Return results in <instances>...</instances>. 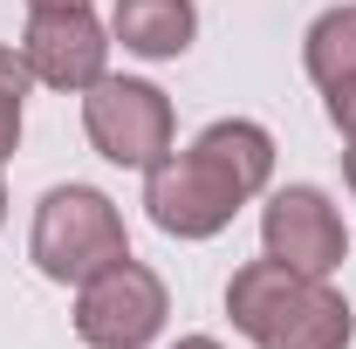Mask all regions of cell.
Listing matches in <instances>:
<instances>
[{
    "label": "cell",
    "mask_w": 356,
    "mask_h": 349,
    "mask_svg": "<svg viewBox=\"0 0 356 349\" xmlns=\"http://www.w3.org/2000/svg\"><path fill=\"white\" fill-rule=\"evenodd\" d=\"M343 185H350V199H356V144L343 151Z\"/></svg>",
    "instance_id": "obj_13"
},
{
    "label": "cell",
    "mask_w": 356,
    "mask_h": 349,
    "mask_svg": "<svg viewBox=\"0 0 356 349\" xmlns=\"http://www.w3.org/2000/svg\"><path fill=\"white\" fill-rule=\"evenodd\" d=\"M83 131L96 144V158L124 165V172H151L158 158H172V96L144 76H103L83 89Z\"/></svg>",
    "instance_id": "obj_4"
},
{
    "label": "cell",
    "mask_w": 356,
    "mask_h": 349,
    "mask_svg": "<svg viewBox=\"0 0 356 349\" xmlns=\"http://www.w3.org/2000/svg\"><path fill=\"white\" fill-rule=\"evenodd\" d=\"M322 96H329V124L356 144V76H350V83H336V89H322Z\"/></svg>",
    "instance_id": "obj_11"
},
{
    "label": "cell",
    "mask_w": 356,
    "mask_h": 349,
    "mask_svg": "<svg viewBox=\"0 0 356 349\" xmlns=\"http://www.w3.org/2000/svg\"><path fill=\"white\" fill-rule=\"evenodd\" d=\"M274 185V137L254 117H220L144 172V213L172 240H220L247 199Z\"/></svg>",
    "instance_id": "obj_1"
},
{
    "label": "cell",
    "mask_w": 356,
    "mask_h": 349,
    "mask_svg": "<svg viewBox=\"0 0 356 349\" xmlns=\"http://www.w3.org/2000/svg\"><path fill=\"white\" fill-rule=\"evenodd\" d=\"M302 69L315 76V89H336L356 76V7H322L302 35Z\"/></svg>",
    "instance_id": "obj_9"
},
{
    "label": "cell",
    "mask_w": 356,
    "mask_h": 349,
    "mask_svg": "<svg viewBox=\"0 0 356 349\" xmlns=\"http://www.w3.org/2000/svg\"><path fill=\"white\" fill-rule=\"evenodd\" d=\"M110 35L137 62H178L192 48V35H199V7L192 0H117Z\"/></svg>",
    "instance_id": "obj_8"
},
{
    "label": "cell",
    "mask_w": 356,
    "mask_h": 349,
    "mask_svg": "<svg viewBox=\"0 0 356 349\" xmlns=\"http://www.w3.org/2000/svg\"><path fill=\"white\" fill-rule=\"evenodd\" d=\"M28 62H21V48L0 42V165L21 151V103H28Z\"/></svg>",
    "instance_id": "obj_10"
},
{
    "label": "cell",
    "mask_w": 356,
    "mask_h": 349,
    "mask_svg": "<svg viewBox=\"0 0 356 349\" xmlns=\"http://www.w3.org/2000/svg\"><path fill=\"white\" fill-rule=\"evenodd\" d=\"M226 315L261 349H350V336H356L350 302L322 274H295L267 254L226 281Z\"/></svg>",
    "instance_id": "obj_2"
},
{
    "label": "cell",
    "mask_w": 356,
    "mask_h": 349,
    "mask_svg": "<svg viewBox=\"0 0 356 349\" xmlns=\"http://www.w3.org/2000/svg\"><path fill=\"white\" fill-rule=\"evenodd\" d=\"M172 349H226V343H213V336H178Z\"/></svg>",
    "instance_id": "obj_12"
},
{
    "label": "cell",
    "mask_w": 356,
    "mask_h": 349,
    "mask_svg": "<svg viewBox=\"0 0 356 349\" xmlns=\"http://www.w3.org/2000/svg\"><path fill=\"white\" fill-rule=\"evenodd\" d=\"M28 7H42V0H28Z\"/></svg>",
    "instance_id": "obj_15"
},
{
    "label": "cell",
    "mask_w": 356,
    "mask_h": 349,
    "mask_svg": "<svg viewBox=\"0 0 356 349\" xmlns=\"http://www.w3.org/2000/svg\"><path fill=\"white\" fill-rule=\"evenodd\" d=\"M21 62H28L35 83L83 96L89 83L110 76V28L89 14V0H42V7H28Z\"/></svg>",
    "instance_id": "obj_6"
},
{
    "label": "cell",
    "mask_w": 356,
    "mask_h": 349,
    "mask_svg": "<svg viewBox=\"0 0 356 349\" xmlns=\"http://www.w3.org/2000/svg\"><path fill=\"white\" fill-rule=\"evenodd\" d=\"M124 254H131V233H124V213L110 206V192H96V185H55V192H42L35 226H28V261H35L42 281L83 288L89 274H103Z\"/></svg>",
    "instance_id": "obj_3"
},
{
    "label": "cell",
    "mask_w": 356,
    "mask_h": 349,
    "mask_svg": "<svg viewBox=\"0 0 356 349\" xmlns=\"http://www.w3.org/2000/svg\"><path fill=\"white\" fill-rule=\"evenodd\" d=\"M165 315H172V295L137 254L110 261L76 288V336L89 349H151Z\"/></svg>",
    "instance_id": "obj_5"
},
{
    "label": "cell",
    "mask_w": 356,
    "mask_h": 349,
    "mask_svg": "<svg viewBox=\"0 0 356 349\" xmlns=\"http://www.w3.org/2000/svg\"><path fill=\"white\" fill-rule=\"evenodd\" d=\"M0 226H7V192H0Z\"/></svg>",
    "instance_id": "obj_14"
},
{
    "label": "cell",
    "mask_w": 356,
    "mask_h": 349,
    "mask_svg": "<svg viewBox=\"0 0 356 349\" xmlns=\"http://www.w3.org/2000/svg\"><path fill=\"white\" fill-rule=\"evenodd\" d=\"M261 254L295 274H336L350 261V226L322 185H274L261 206Z\"/></svg>",
    "instance_id": "obj_7"
}]
</instances>
